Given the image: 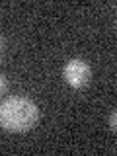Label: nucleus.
<instances>
[{
    "label": "nucleus",
    "instance_id": "1",
    "mask_svg": "<svg viewBox=\"0 0 117 156\" xmlns=\"http://www.w3.org/2000/svg\"><path fill=\"white\" fill-rule=\"evenodd\" d=\"M39 121V109L29 98L12 96L0 104V127L10 133H26Z\"/></svg>",
    "mask_w": 117,
    "mask_h": 156
},
{
    "label": "nucleus",
    "instance_id": "2",
    "mask_svg": "<svg viewBox=\"0 0 117 156\" xmlns=\"http://www.w3.org/2000/svg\"><path fill=\"white\" fill-rule=\"evenodd\" d=\"M62 76H65L68 86L78 90V88L88 86V82L92 78V68L84 58H70L62 66Z\"/></svg>",
    "mask_w": 117,
    "mask_h": 156
},
{
    "label": "nucleus",
    "instance_id": "3",
    "mask_svg": "<svg viewBox=\"0 0 117 156\" xmlns=\"http://www.w3.org/2000/svg\"><path fill=\"white\" fill-rule=\"evenodd\" d=\"M6 88H8L6 76H4V74H0V94H4V92H6Z\"/></svg>",
    "mask_w": 117,
    "mask_h": 156
},
{
    "label": "nucleus",
    "instance_id": "4",
    "mask_svg": "<svg viewBox=\"0 0 117 156\" xmlns=\"http://www.w3.org/2000/svg\"><path fill=\"white\" fill-rule=\"evenodd\" d=\"M115 123H117V113L113 111V113H111V117H109V129H111V131H115V129H117V125H115Z\"/></svg>",
    "mask_w": 117,
    "mask_h": 156
},
{
    "label": "nucleus",
    "instance_id": "5",
    "mask_svg": "<svg viewBox=\"0 0 117 156\" xmlns=\"http://www.w3.org/2000/svg\"><path fill=\"white\" fill-rule=\"evenodd\" d=\"M2 47H4V43H2V39H0V51H2Z\"/></svg>",
    "mask_w": 117,
    "mask_h": 156
}]
</instances>
